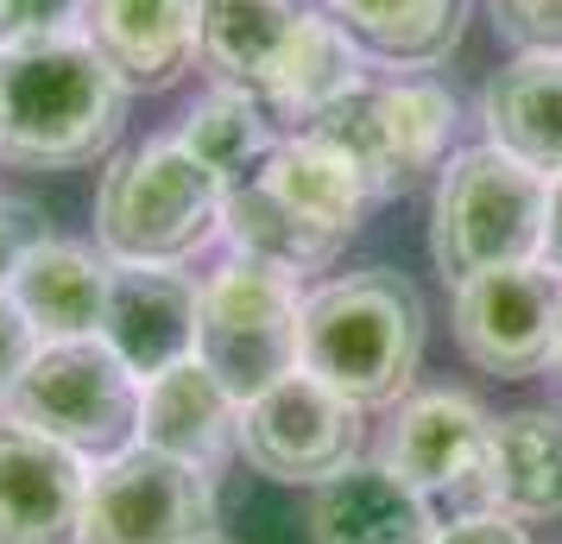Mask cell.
Wrapping results in <instances>:
<instances>
[{"mask_svg": "<svg viewBox=\"0 0 562 544\" xmlns=\"http://www.w3.org/2000/svg\"><path fill=\"white\" fill-rule=\"evenodd\" d=\"M360 57L341 20L310 0H196V64L291 127L367 82Z\"/></svg>", "mask_w": 562, "mask_h": 544, "instance_id": "6da1fadb", "label": "cell"}, {"mask_svg": "<svg viewBox=\"0 0 562 544\" xmlns=\"http://www.w3.org/2000/svg\"><path fill=\"white\" fill-rule=\"evenodd\" d=\"M127 77L89 32L20 38L0 52V158L70 171L121 140Z\"/></svg>", "mask_w": 562, "mask_h": 544, "instance_id": "7a4b0ae2", "label": "cell"}, {"mask_svg": "<svg viewBox=\"0 0 562 544\" xmlns=\"http://www.w3.org/2000/svg\"><path fill=\"white\" fill-rule=\"evenodd\" d=\"M424 362V298L405 273L367 266L304 298V367L360 412L398 406Z\"/></svg>", "mask_w": 562, "mask_h": 544, "instance_id": "3957f363", "label": "cell"}, {"mask_svg": "<svg viewBox=\"0 0 562 544\" xmlns=\"http://www.w3.org/2000/svg\"><path fill=\"white\" fill-rule=\"evenodd\" d=\"M222 209H228V184L183 140H153L102 171L95 247L114 266H183L222 234Z\"/></svg>", "mask_w": 562, "mask_h": 544, "instance_id": "277c9868", "label": "cell"}, {"mask_svg": "<svg viewBox=\"0 0 562 544\" xmlns=\"http://www.w3.org/2000/svg\"><path fill=\"white\" fill-rule=\"evenodd\" d=\"M543 209L550 171H537L506 146H468L436 171L430 203V259L436 273L461 286L493 266H525L543 254Z\"/></svg>", "mask_w": 562, "mask_h": 544, "instance_id": "5b68a950", "label": "cell"}, {"mask_svg": "<svg viewBox=\"0 0 562 544\" xmlns=\"http://www.w3.org/2000/svg\"><path fill=\"white\" fill-rule=\"evenodd\" d=\"M196 362L234 392V406L304 367V291L291 273L222 259L196 298Z\"/></svg>", "mask_w": 562, "mask_h": 544, "instance_id": "8992f818", "label": "cell"}, {"mask_svg": "<svg viewBox=\"0 0 562 544\" xmlns=\"http://www.w3.org/2000/svg\"><path fill=\"white\" fill-rule=\"evenodd\" d=\"M139 387L146 380L102 336L38 342L20 387L7 392V412L95 468L139 443Z\"/></svg>", "mask_w": 562, "mask_h": 544, "instance_id": "52a82bcc", "label": "cell"}, {"mask_svg": "<svg viewBox=\"0 0 562 544\" xmlns=\"http://www.w3.org/2000/svg\"><path fill=\"white\" fill-rule=\"evenodd\" d=\"M304 133H323L329 146L355 158L373 197H405L411 184L449 165L456 140V96L430 77H398V82H355L348 96H335L323 114H310Z\"/></svg>", "mask_w": 562, "mask_h": 544, "instance_id": "ba28073f", "label": "cell"}, {"mask_svg": "<svg viewBox=\"0 0 562 544\" xmlns=\"http://www.w3.org/2000/svg\"><path fill=\"white\" fill-rule=\"evenodd\" d=\"M215 532V475L133 443L89 468L77 544H190Z\"/></svg>", "mask_w": 562, "mask_h": 544, "instance_id": "9c48e42d", "label": "cell"}, {"mask_svg": "<svg viewBox=\"0 0 562 544\" xmlns=\"http://www.w3.org/2000/svg\"><path fill=\"white\" fill-rule=\"evenodd\" d=\"M493 437L499 424L468 392H417L398 406L380 463L430 513H493Z\"/></svg>", "mask_w": 562, "mask_h": 544, "instance_id": "30bf717a", "label": "cell"}, {"mask_svg": "<svg viewBox=\"0 0 562 544\" xmlns=\"http://www.w3.org/2000/svg\"><path fill=\"white\" fill-rule=\"evenodd\" d=\"M234 449L266 475V481H329L335 468L360 456V406L341 399L329 380H316L310 367L284 374L279 387L240 406Z\"/></svg>", "mask_w": 562, "mask_h": 544, "instance_id": "8fae6325", "label": "cell"}, {"mask_svg": "<svg viewBox=\"0 0 562 544\" xmlns=\"http://www.w3.org/2000/svg\"><path fill=\"white\" fill-rule=\"evenodd\" d=\"M557 323H562V273L543 259L525 266H493L456 286V342L461 355L499 374V380H525L557 355Z\"/></svg>", "mask_w": 562, "mask_h": 544, "instance_id": "7c38bea8", "label": "cell"}, {"mask_svg": "<svg viewBox=\"0 0 562 544\" xmlns=\"http://www.w3.org/2000/svg\"><path fill=\"white\" fill-rule=\"evenodd\" d=\"M89 463L0 412V544H77Z\"/></svg>", "mask_w": 562, "mask_h": 544, "instance_id": "4fadbf2b", "label": "cell"}, {"mask_svg": "<svg viewBox=\"0 0 562 544\" xmlns=\"http://www.w3.org/2000/svg\"><path fill=\"white\" fill-rule=\"evenodd\" d=\"M196 298L203 286L183 279L178 266H114L102 342L139 380H153L196 355Z\"/></svg>", "mask_w": 562, "mask_h": 544, "instance_id": "5bb4252c", "label": "cell"}, {"mask_svg": "<svg viewBox=\"0 0 562 544\" xmlns=\"http://www.w3.org/2000/svg\"><path fill=\"white\" fill-rule=\"evenodd\" d=\"M234 431H240V406L196 355L139 387V443L158 456H178L215 475L234 449Z\"/></svg>", "mask_w": 562, "mask_h": 544, "instance_id": "9a60e30c", "label": "cell"}, {"mask_svg": "<svg viewBox=\"0 0 562 544\" xmlns=\"http://www.w3.org/2000/svg\"><path fill=\"white\" fill-rule=\"evenodd\" d=\"M310 544H436V513L385 463H348L310 493Z\"/></svg>", "mask_w": 562, "mask_h": 544, "instance_id": "2e32d148", "label": "cell"}, {"mask_svg": "<svg viewBox=\"0 0 562 544\" xmlns=\"http://www.w3.org/2000/svg\"><path fill=\"white\" fill-rule=\"evenodd\" d=\"M108 286H114V259L102 247L89 254L77 241H45V247L26 254V266L13 273L7 291L38 330V342H77V336H102Z\"/></svg>", "mask_w": 562, "mask_h": 544, "instance_id": "e0dca14e", "label": "cell"}, {"mask_svg": "<svg viewBox=\"0 0 562 544\" xmlns=\"http://www.w3.org/2000/svg\"><path fill=\"white\" fill-rule=\"evenodd\" d=\"M89 38L127 89H165L196 57V0H89Z\"/></svg>", "mask_w": 562, "mask_h": 544, "instance_id": "ac0fdd59", "label": "cell"}, {"mask_svg": "<svg viewBox=\"0 0 562 544\" xmlns=\"http://www.w3.org/2000/svg\"><path fill=\"white\" fill-rule=\"evenodd\" d=\"M486 140L537 171H562V52H518L481 96Z\"/></svg>", "mask_w": 562, "mask_h": 544, "instance_id": "d6986e66", "label": "cell"}, {"mask_svg": "<svg viewBox=\"0 0 562 544\" xmlns=\"http://www.w3.org/2000/svg\"><path fill=\"white\" fill-rule=\"evenodd\" d=\"M259 178L272 184L310 229L335 234V241H348L360 229V215L380 203L355 158L341 153V146H329L323 133H304V127L291 133V140H279V153H272V165Z\"/></svg>", "mask_w": 562, "mask_h": 544, "instance_id": "ffe728a7", "label": "cell"}, {"mask_svg": "<svg viewBox=\"0 0 562 544\" xmlns=\"http://www.w3.org/2000/svg\"><path fill=\"white\" fill-rule=\"evenodd\" d=\"M341 32L385 70H436L461 45L468 0H323Z\"/></svg>", "mask_w": 562, "mask_h": 544, "instance_id": "44dd1931", "label": "cell"}, {"mask_svg": "<svg viewBox=\"0 0 562 544\" xmlns=\"http://www.w3.org/2000/svg\"><path fill=\"white\" fill-rule=\"evenodd\" d=\"M493 513L506 519H562V412L525 406L499 418L493 437Z\"/></svg>", "mask_w": 562, "mask_h": 544, "instance_id": "7402d4cb", "label": "cell"}, {"mask_svg": "<svg viewBox=\"0 0 562 544\" xmlns=\"http://www.w3.org/2000/svg\"><path fill=\"white\" fill-rule=\"evenodd\" d=\"M222 241H228L234 259H254V266L291 273V279H304V273H316V266H329L335 247H341L335 234L310 229L304 215L284 203L266 178L228 190V209H222Z\"/></svg>", "mask_w": 562, "mask_h": 544, "instance_id": "603a6c76", "label": "cell"}, {"mask_svg": "<svg viewBox=\"0 0 562 544\" xmlns=\"http://www.w3.org/2000/svg\"><path fill=\"white\" fill-rule=\"evenodd\" d=\"M178 140L203 158L228 190H240V184H254L259 171L272 165V153H279V121L266 114V102H254V96L215 82L203 102L183 114Z\"/></svg>", "mask_w": 562, "mask_h": 544, "instance_id": "cb8c5ba5", "label": "cell"}, {"mask_svg": "<svg viewBox=\"0 0 562 544\" xmlns=\"http://www.w3.org/2000/svg\"><path fill=\"white\" fill-rule=\"evenodd\" d=\"M499 38L518 52H562V0H486Z\"/></svg>", "mask_w": 562, "mask_h": 544, "instance_id": "d4e9b609", "label": "cell"}, {"mask_svg": "<svg viewBox=\"0 0 562 544\" xmlns=\"http://www.w3.org/2000/svg\"><path fill=\"white\" fill-rule=\"evenodd\" d=\"M52 229H45V215L26 203V197H0V291L13 286V273L26 266L32 247H45Z\"/></svg>", "mask_w": 562, "mask_h": 544, "instance_id": "484cf974", "label": "cell"}, {"mask_svg": "<svg viewBox=\"0 0 562 544\" xmlns=\"http://www.w3.org/2000/svg\"><path fill=\"white\" fill-rule=\"evenodd\" d=\"M7 26L20 38H52V32H89V0H7Z\"/></svg>", "mask_w": 562, "mask_h": 544, "instance_id": "4316f807", "label": "cell"}, {"mask_svg": "<svg viewBox=\"0 0 562 544\" xmlns=\"http://www.w3.org/2000/svg\"><path fill=\"white\" fill-rule=\"evenodd\" d=\"M32 355H38V330L13 304V291H0V406H7V392L20 387V374H26Z\"/></svg>", "mask_w": 562, "mask_h": 544, "instance_id": "83f0119b", "label": "cell"}, {"mask_svg": "<svg viewBox=\"0 0 562 544\" xmlns=\"http://www.w3.org/2000/svg\"><path fill=\"white\" fill-rule=\"evenodd\" d=\"M436 544H531L525 525L506 513H468V519H449L436 525Z\"/></svg>", "mask_w": 562, "mask_h": 544, "instance_id": "f1b7e54d", "label": "cell"}, {"mask_svg": "<svg viewBox=\"0 0 562 544\" xmlns=\"http://www.w3.org/2000/svg\"><path fill=\"white\" fill-rule=\"evenodd\" d=\"M543 266L550 273H562V171L550 178V209H543Z\"/></svg>", "mask_w": 562, "mask_h": 544, "instance_id": "f546056e", "label": "cell"}, {"mask_svg": "<svg viewBox=\"0 0 562 544\" xmlns=\"http://www.w3.org/2000/svg\"><path fill=\"white\" fill-rule=\"evenodd\" d=\"M13 45V26H7V0H0V52Z\"/></svg>", "mask_w": 562, "mask_h": 544, "instance_id": "4dcf8cb0", "label": "cell"}, {"mask_svg": "<svg viewBox=\"0 0 562 544\" xmlns=\"http://www.w3.org/2000/svg\"><path fill=\"white\" fill-rule=\"evenodd\" d=\"M190 544H234V539H222V532H203V539H190Z\"/></svg>", "mask_w": 562, "mask_h": 544, "instance_id": "1f68e13d", "label": "cell"}, {"mask_svg": "<svg viewBox=\"0 0 562 544\" xmlns=\"http://www.w3.org/2000/svg\"><path fill=\"white\" fill-rule=\"evenodd\" d=\"M550 362H557V374H562V323H557V355H550Z\"/></svg>", "mask_w": 562, "mask_h": 544, "instance_id": "d6a6232c", "label": "cell"}]
</instances>
